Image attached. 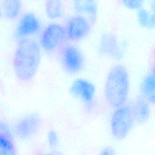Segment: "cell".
Returning <instances> with one entry per match:
<instances>
[{
  "mask_svg": "<svg viewBox=\"0 0 155 155\" xmlns=\"http://www.w3.org/2000/svg\"><path fill=\"white\" fill-rule=\"evenodd\" d=\"M41 61L39 43L30 38L19 40L13 58V68L16 78L28 82L35 76Z\"/></svg>",
  "mask_w": 155,
  "mask_h": 155,
  "instance_id": "6da1fadb",
  "label": "cell"
},
{
  "mask_svg": "<svg viewBox=\"0 0 155 155\" xmlns=\"http://www.w3.org/2000/svg\"><path fill=\"white\" fill-rule=\"evenodd\" d=\"M130 91V77L127 68L117 64L109 70L104 84V96L108 105L115 109L125 104Z\"/></svg>",
  "mask_w": 155,
  "mask_h": 155,
  "instance_id": "7a4b0ae2",
  "label": "cell"
},
{
  "mask_svg": "<svg viewBox=\"0 0 155 155\" xmlns=\"http://www.w3.org/2000/svg\"><path fill=\"white\" fill-rule=\"evenodd\" d=\"M134 120L130 105H124L114 109L110 120V130L116 140H122L130 133Z\"/></svg>",
  "mask_w": 155,
  "mask_h": 155,
  "instance_id": "3957f363",
  "label": "cell"
},
{
  "mask_svg": "<svg viewBox=\"0 0 155 155\" xmlns=\"http://www.w3.org/2000/svg\"><path fill=\"white\" fill-rule=\"evenodd\" d=\"M67 38L64 26L58 23L47 25L41 32L39 44L47 53L58 51L67 44Z\"/></svg>",
  "mask_w": 155,
  "mask_h": 155,
  "instance_id": "277c9868",
  "label": "cell"
},
{
  "mask_svg": "<svg viewBox=\"0 0 155 155\" xmlns=\"http://www.w3.org/2000/svg\"><path fill=\"white\" fill-rule=\"evenodd\" d=\"M58 51L60 63L64 71L70 74H75L82 71L85 65V59L77 46L66 44Z\"/></svg>",
  "mask_w": 155,
  "mask_h": 155,
  "instance_id": "5b68a950",
  "label": "cell"
},
{
  "mask_svg": "<svg viewBox=\"0 0 155 155\" xmlns=\"http://www.w3.org/2000/svg\"><path fill=\"white\" fill-rule=\"evenodd\" d=\"M92 24L85 18L74 15L70 17L64 26L68 41H79L86 38L91 31Z\"/></svg>",
  "mask_w": 155,
  "mask_h": 155,
  "instance_id": "8992f818",
  "label": "cell"
},
{
  "mask_svg": "<svg viewBox=\"0 0 155 155\" xmlns=\"http://www.w3.org/2000/svg\"><path fill=\"white\" fill-rule=\"evenodd\" d=\"M41 22L32 12H27L20 18L15 30V36L19 40L30 38L41 30Z\"/></svg>",
  "mask_w": 155,
  "mask_h": 155,
  "instance_id": "52a82bcc",
  "label": "cell"
},
{
  "mask_svg": "<svg viewBox=\"0 0 155 155\" xmlns=\"http://www.w3.org/2000/svg\"><path fill=\"white\" fill-rule=\"evenodd\" d=\"M99 50L102 54L117 61L124 56L122 44L116 35L110 33H104L100 37Z\"/></svg>",
  "mask_w": 155,
  "mask_h": 155,
  "instance_id": "ba28073f",
  "label": "cell"
},
{
  "mask_svg": "<svg viewBox=\"0 0 155 155\" xmlns=\"http://www.w3.org/2000/svg\"><path fill=\"white\" fill-rule=\"evenodd\" d=\"M69 91L73 97L87 105L93 102L96 88L90 81L84 78H77L71 82Z\"/></svg>",
  "mask_w": 155,
  "mask_h": 155,
  "instance_id": "9c48e42d",
  "label": "cell"
},
{
  "mask_svg": "<svg viewBox=\"0 0 155 155\" xmlns=\"http://www.w3.org/2000/svg\"><path fill=\"white\" fill-rule=\"evenodd\" d=\"M41 125L40 117L35 113L27 114L16 123L15 131L16 136L22 139L34 136L39 130Z\"/></svg>",
  "mask_w": 155,
  "mask_h": 155,
  "instance_id": "30bf717a",
  "label": "cell"
},
{
  "mask_svg": "<svg viewBox=\"0 0 155 155\" xmlns=\"http://www.w3.org/2000/svg\"><path fill=\"white\" fill-rule=\"evenodd\" d=\"M74 15L87 18L91 24L95 23L98 13L97 0H72Z\"/></svg>",
  "mask_w": 155,
  "mask_h": 155,
  "instance_id": "8fae6325",
  "label": "cell"
},
{
  "mask_svg": "<svg viewBox=\"0 0 155 155\" xmlns=\"http://www.w3.org/2000/svg\"><path fill=\"white\" fill-rule=\"evenodd\" d=\"M150 103L140 96H137L130 105L134 122L143 123L150 116Z\"/></svg>",
  "mask_w": 155,
  "mask_h": 155,
  "instance_id": "7c38bea8",
  "label": "cell"
},
{
  "mask_svg": "<svg viewBox=\"0 0 155 155\" xmlns=\"http://www.w3.org/2000/svg\"><path fill=\"white\" fill-rule=\"evenodd\" d=\"M140 96L150 104H153L155 100V77L154 70L147 73L142 79L139 85Z\"/></svg>",
  "mask_w": 155,
  "mask_h": 155,
  "instance_id": "4fadbf2b",
  "label": "cell"
},
{
  "mask_svg": "<svg viewBox=\"0 0 155 155\" xmlns=\"http://www.w3.org/2000/svg\"><path fill=\"white\" fill-rule=\"evenodd\" d=\"M22 0H2V11L4 16L9 20L18 18L22 12Z\"/></svg>",
  "mask_w": 155,
  "mask_h": 155,
  "instance_id": "5bb4252c",
  "label": "cell"
},
{
  "mask_svg": "<svg viewBox=\"0 0 155 155\" xmlns=\"http://www.w3.org/2000/svg\"><path fill=\"white\" fill-rule=\"evenodd\" d=\"M45 11L48 18L54 20L64 15V5L62 0H46Z\"/></svg>",
  "mask_w": 155,
  "mask_h": 155,
  "instance_id": "9a60e30c",
  "label": "cell"
},
{
  "mask_svg": "<svg viewBox=\"0 0 155 155\" xmlns=\"http://www.w3.org/2000/svg\"><path fill=\"white\" fill-rule=\"evenodd\" d=\"M137 13V18L140 26L146 28H153L154 27V11H149L142 7L139 8Z\"/></svg>",
  "mask_w": 155,
  "mask_h": 155,
  "instance_id": "2e32d148",
  "label": "cell"
},
{
  "mask_svg": "<svg viewBox=\"0 0 155 155\" xmlns=\"http://www.w3.org/2000/svg\"><path fill=\"white\" fill-rule=\"evenodd\" d=\"M0 155H18L12 137L0 134Z\"/></svg>",
  "mask_w": 155,
  "mask_h": 155,
  "instance_id": "e0dca14e",
  "label": "cell"
},
{
  "mask_svg": "<svg viewBox=\"0 0 155 155\" xmlns=\"http://www.w3.org/2000/svg\"><path fill=\"white\" fill-rule=\"evenodd\" d=\"M124 7L129 10H138L142 7L145 0H120Z\"/></svg>",
  "mask_w": 155,
  "mask_h": 155,
  "instance_id": "ac0fdd59",
  "label": "cell"
},
{
  "mask_svg": "<svg viewBox=\"0 0 155 155\" xmlns=\"http://www.w3.org/2000/svg\"><path fill=\"white\" fill-rule=\"evenodd\" d=\"M47 140L49 147L53 150H54L59 144V137L56 132L53 130H50L48 132Z\"/></svg>",
  "mask_w": 155,
  "mask_h": 155,
  "instance_id": "d6986e66",
  "label": "cell"
},
{
  "mask_svg": "<svg viewBox=\"0 0 155 155\" xmlns=\"http://www.w3.org/2000/svg\"><path fill=\"white\" fill-rule=\"evenodd\" d=\"M97 155H116V153L112 147H107L102 149Z\"/></svg>",
  "mask_w": 155,
  "mask_h": 155,
  "instance_id": "ffe728a7",
  "label": "cell"
},
{
  "mask_svg": "<svg viewBox=\"0 0 155 155\" xmlns=\"http://www.w3.org/2000/svg\"><path fill=\"white\" fill-rule=\"evenodd\" d=\"M36 155H62L60 152L56 151L54 150L50 151L49 152H44V153H40Z\"/></svg>",
  "mask_w": 155,
  "mask_h": 155,
  "instance_id": "44dd1931",
  "label": "cell"
},
{
  "mask_svg": "<svg viewBox=\"0 0 155 155\" xmlns=\"http://www.w3.org/2000/svg\"><path fill=\"white\" fill-rule=\"evenodd\" d=\"M1 15H2V14H1V12H0V18H1Z\"/></svg>",
  "mask_w": 155,
  "mask_h": 155,
  "instance_id": "7402d4cb",
  "label": "cell"
},
{
  "mask_svg": "<svg viewBox=\"0 0 155 155\" xmlns=\"http://www.w3.org/2000/svg\"><path fill=\"white\" fill-rule=\"evenodd\" d=\"M1 122H0V125H1Z\"/></svg>",
  "mask_w": 155,
  "mask_h": 155,
  "instance_id": "603a6c76",
  "label": "cell"
}]
</instances>
